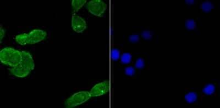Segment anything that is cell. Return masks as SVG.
<instances>
[{
    "instance_id": "6da1fadb",
    "label": "cell",
    "mask_w": 220,
    "mask_h": 108,
    "mask_svg": "<svg viewBox=\"0 0 220 108\" xmlns=\"http://www.w3.org/2000/svg\"><path fill=\"white\" fill-rule=\"evenodd\" d=\"M22 59L21 51L11 47L4 48L0 52V60L3 64L14 67L21 63Z\"/></svg>"
},
{
    "instance_id": "7a4b0ae2",
    "label": "cell",
    "mask_w": 220,
    "mask_h": 108,
    "mask_svg": "<svg viewBox=\"0 0 220 108\" xmlns=\"http://www.w3.org/2000/svg\"><path fill=\"white\" fill-rule=\"evenodd\" d=\"M91 98L90 92L81 91L74 94L65 101L66 108H74L87 102Z\"/></svg>"
},
{
    "instance_id": "3957f363",
    "label": "cell",
    "mask_w": 220,
    "mask_h": 108,
    "mask_svg": "<svg viewBox=\"0 0 220 108\" xmlns=\"http://www.w3.org/2000/svg\"><path fill=\"white\" fill-rule=\"evenodd\" d=\"M89 12L96 17H101L105 12L107 5L101 0H92L86 5Z\"/></svg>"
},
{
    "instance_id": "277c9868",
    "label": "cell",
    "mask_w": 220,
    "mask_h": 108,
    "mask_svg": "<svg viewBox=\"0 0 220 108\" xmlns=\"http://www.w3.org/2000/svg\"><path fill=\"white\" fill-rule=\"evenodd\" d=\"M110 87L109 81H104L95 85L90 91L91 97H97L105 94L110 90Z\"/></svg>"
},
{
    "instance_id": "5b68a950",
    "label": "cell",
    "mask_w": 220,
    "mask_h": 108,
    "mask_svg": "<svg viewBox=\"0 0 220 108\" xmlns=\"http://www.w3.org/2000/svg\"><path fill=\"white\" fill-rule=\"evenodd\" d=\"M47 36L46 31L41 29H35L28 34V44H34L44 40Z\"/></svg>"
},
{
    "instance_id": "8992f818",
    "label": "cell",
    "mask_w": 220,
    "mask_h": 108,
    "mask_svg": "<svg viewBox=\"0 0 220 108\" xmlns=\"http://www.w3.org/2000/svg\"><path fill=\"white\" fill-rule=\"evenodd\" d=\"M72 27L75 32L82 33L86 29V23L82 17L74 13L72 17Z\"/></svg>"
},
{
    "instance_id": "52a82bcc",
    "label": "cell",
    "mask_w": 220,
    "mask_h": 108,
    "mask_svg": "<svg viewBox=\"0 0 220 108\" xmlns=\"http://www.w3.org/2000/svg\"><path fill=\"white\" fill-rule=\"evenodd\" d=\"M22 59L19 65L25 69L32 71L35 68V63L31 54L26 51H21Z\"/></svg>"
},
{
    "instance_id": "ba28073f",
    "label": "cell",
    "mask_w": 220,
    "mask_h": 108,
    "mask_svg": "<svg viewBox=\"0 0 220 108\" xmlns=\"http://www.w3.org/2000/svg\"><path fill=\"white\" fill-rule=\"evenodd\" d=\"M9 70L11 73L13 75L21 78L25 77L31 72L29 70H26L21 67L19 65L15 67H12V69H11Z\"/></svg>"
},
{
    "instance_id": "9c48e42d",
    "label": "cell",
    "mask_w": 220,
    "mask_h": 108,
    "mask_svg": "<svg viewBox=\"0 0 220 108\" xmlns=\"http://www.w3.org/2000/svg\"><path fill=\"white\" fill-rule=\"evenodd\" d=\"M86 3V0H73L72 1L73 14L76 13Z\"/></svg>"
},
{
    "instance_id": "30bf717a",
    "label": "cell",
    "mask_w": 220,
    "mask_h": 108,
    "mask_svg": "<svg viewBox=\"0 0 220 108\" xmlns=\"http://www.w3.org/2000/svg\"><path fill=\"white\" fill-rule=\"evenodd\" d=\"M15 41L18 44H19L22 46H25L26 44H28V34L24 33L22 34L17 35L15 38Z\"/></svg>"
},
{
    "instance_id": "8fae6325",
    "label": "cell",
    "mask_w": 220,
    "mask_h": 108,
    "mask_svg": "<svg viewBox=\"0 0 220 108\" xmlns=\"http://www.w3.org/2000/svg\"><path fill=\"white\" fill-rule=\"evenodd\" d=\"M185 100L188 103H193L197 101L198 96L195 92H191L187 94L184 97Z\"/></svg>"
},
{
    "instance_id": "7c38bea8",
    "label": "cell",
    "mask_w": 220,
    "mask_h": 108,
    "mask_svg": "<svg viewBox=\"0 0 220 108\" xmlns=\"http://www.w3.org/2000/svg\"><path fill=\"white\" fill-rule=\"evenodd\" d=\"M200 8L203 12L208 13L211 11L212 9L214 8V6L212 3L209 1H205L201 5Z\"/></svg>"
},
{
    "instance_id": "4fadbf2b",
    "label": "cell",
    "mask_w": 220,
    "mask_h": 108,
    "mask_svg": "<svg viewBox=\"0 0 220 108\" xmlns=\"http://www.w3.org/2000/svg\"><path fill=\"white\" fill-rule=\"evenodd\" d=\"M215 90H216V87L214 85L212 84H208L203 88L202 92L204 93L206 95L210 96L214 93Z\"/></svg>"
},
{
    "instance_id": "5bb4252c",
    "label": "cell",
    "mask_w": 220,
    "mask_h": 108,
    "mask_svg": "<svg viewBox=\"0 0 220 108\" xmlns=\"http://www.w3.org/2000/svg\"><path fill=\"white\" fill-rule=\"evenodd\" d=\"M185 27L189 30H193L197 28V23L193 19H187L185 21Z\"/></svg>"
},
{
    "instance_id": "9a60e30c",
    "label": "cell",
    "mask_w": 220,
    "mask_h": 108,
    "mask_svg": "<svg viewBox=\"0 0 220 108\" xmlns=\"http://www.w3.org/2000/svg\"><path fill=\"white\" fill-rule=\"evenodd\" d=\"M120 60L123 64H128L132 60V55L129 53H125L121 56Z\"/></svg>"
},
{
    "instance_id": "2e32d148",
    "label": "cell",
    "mask_w": 220,
    "mask_h": 108,
    "mask_svg": "<svg viewBox=\"0 0 220 108\" xmlns=\"http://www.w3.org/2000/svg\"><path fill=\"white\" fill-rule=\"evenodd\" d=\"M153 36V32L149 30H145L142 33V37L145 40H150Z\"/></svg>"
},
{
    "instance_id": "e0dca14e",
    "label": "cell",
    "mask_w": 220,
    "mask_h": 108,
    "mask_svg": "<svg viewBox=\"0 0 220 108\" xmlns=\"http://www.w3.org/2000/svg\"><path fill=\"white\" fill-rule=\"evenodd\" d=\"M120 52L117 49H113L111 52V58L113 61H117L120 58Z\"/></svg>"
},
{
    "instance_id": "ac0fdd59",
    "label": "cell",
    "mask_w": 220,
    "mask_h": 108,
    "mask_svg": "<svg viewBox=\"0 0 220 108\" xmlns=\"http://www.w3.org/2000/svg\"><path fill=\"white\" fill-rule=\"evenodd\" d=\"M135 67L137 69H143L145 65V62H144V59L142 58H139L138 60L136 61L135 63Z\"/></svg>"
},
{
    "instance_id": "d6986e66",
    "label": "cell",
    "mask_w": 220,
    "mask_h": 108,
    "mask_svg": "<svg viewBox=\"0 0 220 108\" xmlns=\"http://www.w3.org/2000/svg\"><path fill=\"white\" fill-rule=\"evenodd\" d=\"M135 69L134 68L132 67H127L125 69V74L127 75L128 76H133L135 74Z\"/></svg>"
},
{
    "instance_id": "ffe728a7",
    "label": "cell",
    "mask_w": 220,
    "mask_h": 108,
    "mask_svg": "<svg viewBox=\"0 0 220 108\" xmlns=\"http://www.w3.org/2000/svg\"><path fill=\"white\" fill-rule=\"evenodd\" d=\"M129 41L132 43H137L139 41V36L138 35H132L129 36Z\"/></svg>"
},
{
    "instance_id": "44dd1931",
    "label": "cell",
    "mask_w": 220,
    "mask_h": 108,
    "mask_svg": "<svg viewBox=\"0 0 220 108\" xmlns=\"http://www.w3.org/2000/svg\"><path fill=\"white\" fill-rule=\"evenodd\" d=\"M5 30L3 29V28L2 27V26H1V29H0V36H1V42H2V39L3 38L5 37Z\"/></svg>"
},
{
    "instance_id": "7402d4cb",
    "label": "cell",
    "mask_w": 220,
    "mask_h": 108,
    "mask_svg": "<svg viewBox=\"0 0 220 108\" xmlns=\"http://www.w3.org/2000/svg\"><path fill=\"white\" fill-rule=\"evenodd\" d=\"M185 2H186V3L189 4V5L193 4L194 3V1H185Z\"/></svg>"
}]
</instances>
